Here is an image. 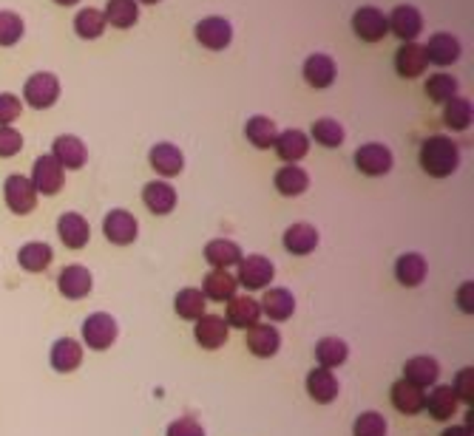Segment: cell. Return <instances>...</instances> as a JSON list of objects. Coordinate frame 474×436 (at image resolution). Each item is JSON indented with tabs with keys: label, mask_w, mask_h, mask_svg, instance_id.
Returning a JSON list of instances; mask_svg holds the SVG:
<instances>
[{
	"label": "cell",
	"mask_w": 474,
	"mask_h": 436,
	"mask_svg": "<svg viewBox=\"0 0 474 436\" xmlns=\"http://www.w3.org/2000/svg\"><path fill=\"white\" fill-rule=\"evenodd\" d=\"M52 360V368L60 374H69L74 372V368L83 365V346H80L74 338H60L55 346H52V355H48Z\"/></svg>",
	"instance_id": "cell-27"
},
{
	"label": "cell",
	"mask_w": 474,
	"mask_h": 436,
	"mask_svg": "<svg viewBox=\"0 0 474 436\" xmlns=\"http://www.w3.org/2000/svg\"><path fill=\"white\" fill-rule=\"evenodd\" d=\"M241 258V247L231 239H214L205 244V261L214 270H231V266H239Z\"/></svg>",
	"instance_id": "cell-23"
},
{
	"label": "cell",
	"mask_w": 474,
	"mask_h": 436,
	"mask_svg": "<svg viewBox=\"0 0 474 436\" xmlns=\"http://www.w3.org/2000/svg\"><path fill=\"white\" fill-rule=\"evenodd\" d=\"M165 436H205V428L196 423V419H190V416H179V419H174V423L168 425Z\"/></svg>",
	"instance_id": "cell-48"
},
{
	"label": "cell",
	"mask_w": 474,
	"mask_h": 436,
	"mask_svg": "<svg viewBox=\"0 0 474 436\" xmlns=\"http://www.w3.org/2000/svg\"><path fill=\"white\" fill-rule=\"evenodd\" d=\"M52 156L60 162L63 171H80L89 162V147L77 137H57L52 145Z\"/></svg>",
	"instance_id": "cell-15"
},
{
	"label": "cell",
	"mask_w": 474,
	"mask_h": 436,
	"mask_svg": "<svg viewBox=\"0 0 474 436\" xmlns=\"http://www.w3.org/2000/svg\"><path fill=\"white\" fill-rule=\"evenodd\" d=\"M352 31L364 43H381L389 31V21L378 6H361L352 14Z\"/></svg>",
	"instance_id": "cell-8"
},
{
	"label": "cell",
	"mask_w": 474,
	"mask_h": 436,
	"mask_svg": "<svg viewBox=\"0 0 474 436\" xmlns=\"http://www.w3.org/2000/svg\"><path fill=\"white\" fill-rule=\"evenodd\" d=\"M94 287V278L83 264H69L57 278V289L69 300H83Z\"/></svg>",
	"instance_id": "cell-11"
},
{
	"label": "cell",
	"mask_w": 474,
	"mask_h": 436,
	"mask_svg": "<svg viewBox=\"0 0 474 436\" xmlns=\"http://www.w3.org/2000/svg\"><path fill=\"white\" fill-rule=\"evenodd\" d=\"M392 150L381 142H367L355 150V167L361 171L364 176H372V179H378V176H386L392 171Z\"/></svg>",
	"instance_id": "cell-6"
},
{
	"label": "cell",
	"mask_w": 474,
	"mask_h": 436,
	"mask_svg": "<svg viewBox=\"0 0 474 436\" xmlns=\"http://www.w3.org/2000/svg\"><path fill=\"white\" fill-rule=\"evenodd\" d=\"M347 357H350V348L341 338H321L316 343V360H318L321 368H330L333 372V368L344 365Z\"/></svg>",
	"instance_id": "cell-38"
},
{
	"label": "cell",
	"mask_w": 474,
	"mask_h": 436,
	"mask_svg": "<svg viewBox=\"0 0 474 436\" xmlns=\"http://www.w3.org/2000/svg\"><path fill=\"white\" fill-rule=\"evenodd\" d=\"M457 88H461V82H457L452 74H444V71L427 80V96L432 99V103H437V105L440 103L446 105L452 96H457Z\"/></svg>",
	"instance_id": "cell-42"
},
{
	"label": "cell",
	"mask_w": 474,
	"mask_h": 436,
	"mask_svg": "<svg viewBox=\"0 0 474 436\" xmlns=\"http://www.w3.org/2000/svg\"><path fill=\"white\" fill-rule=\"evenodd\" d=\"M440 377V365L435 357H410L403 365V380L418 389H432Z\"/></svg>",
	"instance_id": "cell-32"
},
{
	"label": "cell",
	"mask_w": 474,
	"mask_h": 436,
	"mask_svg": "<svg viewBox=\"0 0 474 436\" xmlns=\"http://www.w3.org/2000/svg\"><path fill=\"white\" fill-rule=\"evenodd\" d=\"M148 162H151L154 171H157L159 176H165V179L179 176V173H182V167H185L182 150H179L176 145H171V142H159V145H154V147H151V154H148Z\"/></svg>",
	"instance_id": "cell-19"
},
{
	"label": "cell",
	"mask_w": 474,
	"mask_h": 436,
	"mask_svg": "<svg viewBox=\"0 0 474 436\" xmlns=\"http://www.w3.org/2000/svg\"><path fill=\"white\" fill-rule=\"evenodd\" d=\"M461 164V147L449 137H429L420 145V167L432 179H446Z\"/></svg>",
	"instance_id": "cell-1"
},
{
	"label": "cell",
	"mask_w": 474,
	"mask_h": 436,
	"mask_svg": "<svg viewBox=\"0 0 474 436\" xmlns=\"http://www.w3.org/2000/svg\"><path fill=\"white\" fill-rule=\"evenodd\" d=\"M57 236L69 249H83L91 239V227L80 213H63L57 218Z\"/></svg>",
	"instance_id": "cell-16"
},
{
	"label": "cell",
	"mask_w": 474,
	"mask_h": 436,
	"mask_svg": "<svg viewBox=\"0 0 474 436\" xmlns=\"http://www.w3.org/2000/svg\"><path fill=\"white\" fill-rule=\"evenodd\" d=\"M258 309L265 317H270L273 323H284L292 317V312H296V298H292V292L284 287H273L265 292V298H261Z\"/></svg>",
	"instance_id": "cell-14"
},
{
	"label": "cell",
	"mask_w": 474,
	"mask_h": 436,
	"mask_svg": "<svg viewBox=\"0 0 474 436\" xmlns=\"http://www.w3.org/2000/svg\"><path fill=\"white\" fill-rule=\"evenodd\" d=\"M248 348L253 357H273L282 348V334L270 323H256L248 329Z\"/></svg>",
	"instance_id": "cell-18"
},
{
	"label": "cell",
	"mask_w": 474,
	"mask_h": 436,
	"mask_svg": "<svg viewBox=\"0 0 474 436\" xmlns=\"http://www.w3.org/2000/svg\"><path fill=\"white\" fill-rule=\"evenodd\" d=\"M103 232H106V239L114 247H128V244L137 241L140 224H137V218L131 215L128 210H111L106 215V222H103Z\"/></svg>",
	"instance_id": "cell-10"
},
{
	"label": "cell",
	"mask_w": 474,
	"mask_h": 436,
	"mask_svg": "<svg viewBox=\"0 0 474 436\" xmlns=\"http://www.w3.org/2000/svg\"><path fill=\"white\" fill-rule=\"evenodd\" d=\"M352 436H386V419L378 411H364L355 419Z\"/></svg>",
	"instance_id": "cell-45"
},
{
	"label": "cell",
	"mask_w": 474,
	"mask_h": 436,
	"mask_svg": "<svg viewBox=\"0 0 474 436\" xmlns=\"http://www.w3.org/2000/svg\"><path fill=\"white\" fill-rule=\"evenodd\" d=\"M301 74H304V82H307L309 88L324 91V88H330L333 82H335L338 65H335L333 57H326V54H309V57L304 60Z\"/></svg>",
	"instance_id": "cell-12"
},
{
	"label": "cell",
	"mask_w": 474,
	"mask_h": 436,
	"mask_svg": "<svg viewBox=\"0 0 474 436\" xmlns=\"http://www.w3.org/2000/svg\"><path fill=\"white\" fill-rule=\"evenodd\" d=\"M205 306H207V300H205L202 289L185 287V289L176 292L174 309H176L179 317H182V321H199V317L205 314Z\"/></svg>",
	"instance_id": "cell-36"
},
{
	"label": "cell",
	"mask_w": 474,
	"mask_h": 436,
	"mask_svg": "<svg viewBox=\"0 0 474 436\" xmlns=\"http://www.w3.org/2000/svg\"><path fill=\"white\" fill-rule=\"evenodd\" d=\"M23 96H26V103L31 108H52L57 99H60V80L55 74H48V71H38V74H31L26 80V86H23Z\"/></svg>",
	"instance_id": "cell-4"
},
{
	"label": "cell",
	"mask_w": 474,
	"mask_h": 436,
	"mask_svg": "<svg viewBox=\"0 0 474 436\" xmlns=\"http://www.w3.org/2000/svg\"><path fill=\"white\" fill-rule=\"evenodd\" d=\"M284 247H287L290 256H309L318 247V230L313 224H307V222L292 224L284 232Z\"/></svg>",
	"instance_id": "cell-33"
},
{
	"label": "cell",
	"mask_w": 474,
	"mask_h": 436,
	"mask_svg": "<svg viewBox=\"0 0 474 436\" xmlns=\"http://www.w3.org/2000/svg\"><path fill=\"white\" fill-rule=\"evenodd\" d=\"M389 397H392V406L406 416L420 414L423 406H427V394H423V389H418V385L406 382V380H398L395 385H392Z\"/></svg>",
	"instance_id": "cell-24"
},
{
	"label": "cell",
	"mask_w": 474,
	"mask_h": 436,
	"mask_svg": "<svg viewBox=\"0 0 474 436\" xmlns=\"http://www.w3.org/2000/svg\"><path fill=\"white\" fill-rule=\"evenodd\" d=\"M244 137H248V142L253 147L267 150L275 145V139H279V128H275L270 116H250L248 125H244Z\"/></svg>",
	"instance_id": "cell-34"
},
{
	"label": "cell",
	"mask_w": 474,
	"mask_h": 436,
	"mask_svg": "<svg viewBox=\"0 0 474 436\" xmlns=\"http://www.w3.org/2000/svg\"><path fill=\"white\" fill-rule=\"evenodd\" d=\"M31 188H35L38 193L43 196H57L63 190V184H65V171L60 167V162L52 156V154H46L35 162V171H31Z\"/></svg>",
	"instance_id": "cell-7"
},
{
	"label": "cell",
	"mask_w": 474,
	"mask_h": 436,
	"mask_svg": "<svg viewBox=\"0 0 474 436\" xmlns=\"http://www.w3.org/2000/svg\"><path fill=\"white\" fill-rule=\"evenodd\" d=\"M106 14L100 9H80L77 12V18H74V31L83 40H97V38H103V31H106Z\"/></svg>",
	"instance_id": "cell-40"
},
{
	"label": "cell",
	"mask_w": 474,
	"mask_h": 436,
	"mask_svg": "<svg viewBox=\"0 0 474 436\" xmlns=\"http://www.w3.org/2000/svg\"><path fill=\"white\" fill-rule=\"evenodd\" d=\"M309 137H313L321 147H341L344 145V128H341L338 120H330V116H324V120H316L313 128H309Z\"/></svg>",
	"instance_id": "cell-41"
},
{
	"label": "cell",
	"mask_w": 474,
	"mask_h": 436,
	"mask_svg": "<svg viewBox=\"0 0 474 436\" xmlns=\"http://www.w3.org/2000/svg\"><path fill=\"white\" fill-rule=\"evenodd\" d=\"M471 377H474L471 368H463V372H457L454 385H452V391H454V397H457V399H463V402H471V399H474V391H471Z\"/></svg>",
	"instance_id": "cell-49"
},
{
	"label": "cell",
	"mask_w": 474,
	"mask_h": 436,
	"mask_svg": "<svg viewBox=\"0 0 474 436\" xmlns=\"http://www.w3.org/2000/svg\"><path fill=\"white\" fill-rule=\"evenodd\" d=\"M427 272H429V266H427V258L418 256V253H406L395 261V278L401 287L406 289H415L420 287L423 281H427Z\"/></svg>",
	"instance_id": "cell-30"
},
{
	"label": "cell",
	"mask_w": 474,
	"mask_h": 436,
	"mask_svg": "<svg viewBox=\"0 0 474 436\" xmlns=\"http://www.w3.org/2000/svg\"><path fill=\"white\" fill-rule=\"evenodd\" d=\"M120 338V326L117 321L108 314V312H94L86 317V323H83V340L89 348L94 351H106L111 348L114 343H117Z\"/></svg>",
	"instance_id": "cell-2"
},
{
	"label": "cell",
	"mask_w": 474,
	"mask_h": 436,
	"mask_svg": "<svg viewBox=\"0 0 474 436\" xmlns=\"http://www.w3.org/2000/svg\"><path fill=\"white\" fill-rule=\"evenodd\" d=\"M440 436H471V428L469 425H452V428H446Z\"/></svg>",
	"instance_id": "cell-51"
},
{
	"label": "cell",
	"mask_w": 474,
	"mask_h": 436,
	"mask_svg": "<svg viewBox=\"0 0 474 436\" xmlns=\"http://www.w3.org/2000/svg\"><path fill=\"white\" fill-rule=\"evenodd\" d=\"M4 198H6V207L14 215H29L31 210L38 207V190L31 188L29 176L23 173H12L4 184Z\"/></svg>",
	"instance_id": "cell-5"
},
{
	"label": "cell",
	"mask_w": 474,
	"mask_h": 436,
	"mask_svg": "<svg viewBox=\"0 0 474 436\" xmlns=\"http://www.w3.org/2000/svg\"><path fill=\"white\" fill-rule=\"evenodd\" d=\"M273 181H275V190H279L282 196H301L309 188V176H307V171H301L299 164L282 167V171L273 176Z\"/></svg>",
	"instance_id": "cell-37"
},
{
	"label": "cell",
	"mask_w": 474,
	"mask_h": 436,
	"mask_svg": "<svg viewBox=\"0 0 474 436\" xmlns=\"http://www.w3.org/2000/svg\"><path fill=\"white\" fill-rule=\"evenodd\" d=\"M236 278L227 270H210L202 281V295L205 300H214V304H227L231 298H236Z\"/></svg>",
	"instance_id": "cell-25"
},
{
	"label": "cell",
	"mask_w": 474,
	"mask_h": 436,
	"mask_svg": "<svg viewBox=\"0 0 474 436\" xmlns=\"http://www.w3.org/2000/svg\"><path fill=\"white\" fill-rule=\"evenodd\" d=\"M227 331H231V326L224 323V317H219V314H202L199 321H196L193 338H196V343H199L202 348L216 351V348H222L227 343Z\"/></svg>",
	"instance_id": "cell-13"
},
{
	"label": "cell",
	"mask_w": 474,
	"mask_h": 436,
	"mask_svg": "<svg viewBox=\"0 0 474 436\" xmlns=\"http://www.w3.org/2000/svg\"><path fill=\"white\" fill-rule=\"evenodd\" d=\"M55 4H60V6H74V4H80V0H55Z\"/></svg>",
	"instance_id": "cell-52"
},
{
	"label": "cell",
	"mask_w": 474,
	"mask_h": 436,
	"mask_svg": "<svg viewBox=\"0 0 474 436\" xmlns=\"http://www.w3.org/2000/svg\"><path fill=\"white\" fill-rule=\"evenodd\" d=\"M52 258H55V253H52V247H48L46 241H29V244L21 247V253H18V264L23 266L26 272L48 270Z\"/></svg>",
	"instance_id": "cell-35"
},
{
	"label": "cell",
	"mask_w": 474,
	"mask_h": 436,
	"mask_svg": "<svg viewBox=\"0 0 474 436\" xmlns=\"http://www.w3.org/2000/svg\"><path fill=\"white\" fill-rule=\"evenodd\" d=\"M193 35H196V43H199L202 48L222 52V48H227L233 40V26L224 18H205V21L196 23Z\"/></svg>",
	"instance_id": "cell-9"
},
{
	"label": "cell",
	"mask_w": 474,
	"mask_h": 436,
	"mask_svg": "<svg viewBox=\"0 0 474 436\" xmlns=\"http://www.w3.org/2000/svg\"><path fill=\"white\" fill-rule=\"evenodd\" d=\"M423 48H427L429 65H452L461 60V40L449 35V31H437Z\"/></svg>",
	"instance_id": "cell-21"
},
{
	"label": "cell",
	"mask_w": 474,
	"mask_h": 436,
	"mask_svg": "<svg viewBox=\"0 0 474 436\" xmlns=\"http://www.w3.org/2000/svg\"><path fill=\"white\" fill-rule=\"evenodd\" d=\"M275 154H279V159H284L287 164H296L307 156L309 150V137L304 130L299 128H290V130H282L279 139H275Z\"/></svg>",
	"instance_id": "cell-28"
},
{
	"label": "cell",
	"mask_w": 474,
	"mask_h": 436,
	"mask_svg": "<svg viewBox=\"0 0 474 436\" xmlns=\"http://www.w3.org/2000/svg\"><path fill=\"white\" fill-rule=\"evenodd\" d=\"M307 394L313 397L318 406H330V402L338 397V380L330 368H313L307 374Z\"/></svg>",
	"instance_id": "cell-29"
},
{
	"label": "cell",
	"mask_w": 474,
	"mask_h": 436,
	"mask_svg": "<svg viewBox=\"0 0 474 436\" xmlns=\"http://www.w3.org/2000/svg\"><path fill=\"white\" fill-rule=\"evenodd\" d=\"M140 4H145V6H154V4H159V0H140Z\"/></svg>",
	"instance_id": "cell-53"
},
{
	"label": "cell",
	"mask_w": 474,
	"mask_h": 436,
	"mask_svg": "<svg viewBox=\"0 0 474 436\" xmlns=\"http://www.w3.org/2000/svg\"><path fill=\"white\" fill-rule=\"evenodd\" d=\"M429 69V60H427V48L418 46V43H403L395 54V71L403 80H415L423 71Z\"/></svg>",
	"instance_id": "cell-20"
},
{
	"label": "cell",
	"mask_w": 474,
	"mask_h": 436,
	"mask_svg": "<svg viewBox=\"0 0 474 436\" xmlns=\"http://www.w3.org/2000/svg\"><path fill=\"white\" fill-rule=\"evenodd\" d=\"M23 29L26 26H23V18L18 12H9V9L0 12V46L12 48L14 43H21Z\"/></svg>",
	"instance_id": "cell-44"
},
{
	"label": "cell",
	"mask_w": 474,
	"mask_h": 436,
	"mask_svg": "<svg viewBox=\"0 0 474 436\" xmlns=\"http://www.w3.org/2000/svg\"><path fill=\"white\" fill-rule=\"evenodd\" d=\"M389 29L395 31V38H401L403 43H412L420 31H423V18H420V12L410 4H403V6H395L389 14Z\"/></svg>",
	"instance_id": "cell-17"
},
{
	"label": "cell",
	"mask_w": 474,
	"mask_h": 436,
	"mask_svg": "<svg viewBox=\"0 0 474 436\" xmlns=\"http://www.w3.org/2000/svg\"><path fill=\"white\" fill-rule=\"evenodd\" d=\"M261 309L253 298H231L227 300V312H224V323L233 329H250L258 323Z\"/></svg>",
	"instance_id": "cell-31"
},
{
	"label": "cell",
	"mask_w": 474,
	"mask_h": 436,
	"mask_svg": "<svg viewBox=\"0 0 474 436\" xmlns=\"http://www.w3.org/2000/svg\"><path fill=\"white\" fill-rule=\"evenodd\" d=\"M444 122L452 130H466L471 125V103L463 96H452L444 111Z\"/></svg>",
	"instance_id": "cell-43"
},
{
	"label": "cell",
	"mask_w": 474,
	"mask_h": 436,
	"mask_svg": "<svg viewBox=\"0 0 474 436\" xmlns=\"http://www.w3.org/2000/svg\"><path fill=\"white\" fill-rule=\"evenodd\" d=\"M23 147V137L12 125L0 128V159H9V156H18Z\"/></svg>",
	"instance_id": "cell-46"
},
{
	"label": "cell",
	"mask_w": 474,
	"mask_h": 436,
	"mask_svg": "<svg viewBox=\"0 0 474 436\" xmlns=\"http://www.w3.org/2000/svg\"><path fill=\"white\" fill-rule=\"evenodd\" d=\"M21 113H23V105H21L18 96H14V94H0V128L12 125Z\"/></svg>",
	"instance_id": "cell-47"
},
{
	"label": "cell",
	"mask_w": 474,
	"mask_h": 436,
	"mask_svg": "<svg viewBox=\"0 0 474 436\" xmlns=\"http://www.w3.org/2000/svg\"><path fill=\"white\" fill-rule=\"evenodd\" d=\"M236 270H239L236 272V283H239V287H244V289H250V292L267 289L273 275H275L273 261L265 258V256H244Z\"/></svg>",
	"instance_id": "cell-3"
},
{
	"label": "cell",
	"mask_w": 474,
	"mask_h": 436,
	"mask_svg": "<svg viewBox=\"0 0 474 436\" xmlns=\"http://www.w3.org/2000/svg\"><path fill=\"white\" fill-rule=\"evenodd\" d=\"M142 201L154 215H168L176 210V190L168 181H148L142 188Z\"/></svg>",
	"instance_id": "cell-26"
},
{
	"label": "cell",
	"mask_w": 474,
	"mask_h": 436,
	"mask_svg": "<svg viewBox=\"0 0 474 436\" xmlns=\"http://www.w3.org/2000/svg\"><path fill=\"white\" fill-rule=\"evenodd\" d=\"M457 304H461V309L471 312V283H463V287L457 289Z\"/></svg>",
	"instance_id": "cell-50"
},
{
	"label": "cell",
	"mask_w": 474,
	"mask_h": 436,
	"mask_svg": "<svg viewBox=\"0 0 474 436\" xmlns=\"http://www.w3.org/2000/svg\"><path fill=\"white\" fill-rule=\"evenodd\" d=\"M103 14H106V23L117 29H131L140 21V6L137 0H108Z\"/></svg>",
	"instance_id": "cell-39"
},
{
	"label": "cell",
	"mask_w": 474,
	"mask_h": 436,
	"mask_svg": "<svg viewBox=\"0 0 474 436\" xmlns=\"http://www.w3.org/2000/svg\"><path fill=\"white\" fill-rule=\"evenodd\" d=\"M457 406H461V399L454 397L452 385H432L423 411H429V416L437 419V423H446V419H452L457 414Z\"/></svg>",
	"instance_id": "cell-22"
}]
</instances>
